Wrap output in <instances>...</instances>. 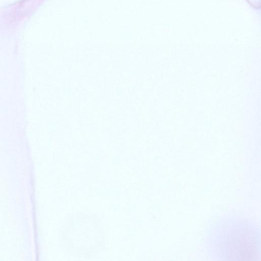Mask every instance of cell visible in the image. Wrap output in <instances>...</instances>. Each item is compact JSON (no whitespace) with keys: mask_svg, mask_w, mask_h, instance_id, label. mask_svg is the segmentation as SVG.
<instances>
[{"mask_svg":"<svg viewBox=\"0 0 261 261\" xmlns=\"http://www.w3.org/2000/svg\"><path fill=\"white\" fill-rule=\"evenodd\" d=\"M248 220H223L212 236V245L218 257L233 260H254L259 256V236Z\"/></svg>","mask_w":261,"mask_h":261,"instance_id":"obj_1","label":"cell"}]
</instances>
